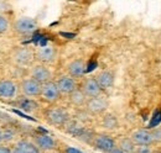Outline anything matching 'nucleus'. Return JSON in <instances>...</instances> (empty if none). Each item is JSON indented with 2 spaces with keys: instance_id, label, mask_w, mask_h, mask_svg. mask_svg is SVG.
<instances>
[{
  "instance_id": "f257e3e1",
  "label": "nucleus",
  "mask_w": 161,
  "mask_h": 153,
  "mask_svg": "<svg viewBox=\"0 0 161 153\" xmlns=\"http://www.w3.org/2000/svg\"><path fill=\"white\" fill-rule=\"evenodd\" d=\"M45 119L50 125L62 127L69 121V114L64 108L52 106L45 111Z\"/></svg>"
},
{
  "instance_id": "f03ea898",
  "label": "nucleus",
  "mask_w": 161,
  "mask_h": 153,
  "mask_svg": "<svg viewBox=\"0 0 161 153\" xmlns=\"http://www.w3.org/2000/svg\"><path fill=\"white\" fill-rule=\"evenodd\" d=\"M19 83H16L13 79H0V100L13 103L15 99L19 98Z\"/></svg>"
},
{
  "instance_id": "7ed1b4c3",
  "label": "nucleus",
  "mask_w": 161,
  "mask_h": 153,
  "mask_svg": "<svg viewBox=\"0 0 161 153\" xmlns=\"http://www.w3.org/2000/svg\"><path fill=\"white\" fill-rule=\"evenodd\" d=\"M13 29L14 31L21 35V36H29V35H32L37 29H39V24L37 21L32 18H29V16H21L14 21L13 24Z\"/></svg>"
},
{
  "instance_id": "20e7f679",
  "label": "nucleus",
  "mask_w": 161,
  "mask_h": 153,
  "mask_svg": "<svg viewBox=\"0 0 161 153\" xmlns=\"http://www.w3.org/2000/svg\"><path fill=\"white\" fill-rule=\"evenodd\" d=\"M11 61L14 62V64L22 68L31 67L35 61V52L29 47H19L13 52Z\"/></svg>"
},
{
  "instance_id": "39448f33",
  "label": "nucleus",
  "mask_w": 161,
  "mask_h": 153,
  "mask_svg": "<svg viewBox=\"0 0 161 153\" xmlns=\"http://www.w3.org/2000/svg\"><path fill=\"white\" fill-rule=\"evenodd\" d=\"M92 146L103 153H109L114 147H115V140L109 136V135L105 134H97L93 136L92 138Z\"/></svg>"
},
{
  "instance_id": "423d86ee",
  "label": "nucleus",
  "mask_w": 161,
  "mask_h": 153,
  "mask_svg": "<svg viewBox=\"0 0 161 153\" xmlns=\"http://www.w3.org/2000/svg\"><path fill=\"white\" fill-rule=\"evenodd\" d=\"M40 98L45 103H48V104H55L56 101L60 100L61 93L58 88H57V85H56L55 80L47 82V83L41 85Z\"/></svg>"
},
{
  "instance_id": "0eeeda50",
  "label": "nucleus",
  "mask_w": 161,
  "mask_h": 153,
  "mask_svg": "<svg viewBox=\"0 0 161 153\" xmlns=\"http://www.w3.org/2000/svg\"><path fill=\"white\" fill-rule=\"evenodd\" d=\"M41 85L39 82H36L35 79H32L31 76L29 78H25L22 79L19 84V88H20V93L22 94V96H26V98H36V96H40L41 93Z\"/></svg>"
},
{
  "instance_id": "6e6552de",
  "label": "nucleus",
  "mask_w": 161,
  "mask_h": 153,
  "mask_svg": "<svg viewBox=\"0 0 161 153\" xmlns=\"http://www.w3.org/2000/svg\"><path fill=\"white\" fill-rule=\"evenodd\" d=\"M57 48L51 45L41 46L35 52V58L39 61V63L42 64H51L57 59Z\"/></svg>"
},
{
  "instance_id": "1a4fd4ad",
  "label": "nucleus",
  "mask_w": 161,
  "mask_h": 153,
  "mask_svg": "<svg viewBox=\"0 0 161 153\" xmlns=\"http://www.w3.org/2000/svg\"><path fill=\"white\" fill-rule=\"evenodd\" d=\"M86 110L92 115H102L104 114L109 106V103L108 100L104 98L103 95L96 96V98H91V99H87V103H86Z\"/></svg>"
},
{
  "instance_id": "9d476101",
  "label": "nucleus",
  "mask_w": 161,
  "mask_h": 153,
  "mask_svg": "<svg viewBox=\"0 0 161 153\" xmlns=\"http://www.w3.org/2000/svg\"><path fill=\"white\" fill-rule=\"evenodd\" d=\"M30 76L36 82H39L40 84H45L52 80V72L46 64L36 63L32 64L30 68Z\"/></svg>"
},
{
  "instance_id": "9b49d317",
  "label": "nucleus",
  "mask_w": 161,
  "mask_h": 153,
  "mask_svg": "<svg viewBox=\"0 0 161 153\" xmlns=\"http://www.w3.org/2000/svg\"><path fill=\"white\" fill-rule=\"evenodd\" d=\"M80 92L86 95L87 99H91V98H96V96L102 95L103 90L101 89L98 82L96 80L94 76H88V78H84L82 80L80 85Z\"/></svg>"
},
{
  "instance_id": "f8f14e48",
  "label": "nucleus",
  "mask_w": 161,
  "mask_h": 153,
  "mask_svg": "<svg viewBox=\"0 0 161 153\" xmlns=\"http://www.w3.org/2000/svg\"><path fill=\"white\" fill-rule=\"evenodd\" d=\"M130 140L134 142L136 147H150L151 145H154L151 131L147 129L134 130L130 135Z\"/></svg>"
},
{
  "instance_id": "ddd939ff",
  "label": "nucleus",
  "mask_w": 161,
  "mask_h": 153,
  "mask_svg": "<svg viewBox=\"0 0 161 153\" xmlns=\"http://www.w3.org/2000/svg\"><path fill=\"white\" fill-rule=\"evenodd\" d=\"M36 147L40 150L41 152H51V151H55L56 150V140L51 136V135L47 134H41V135H36L34 137V141H32Z\"/></svg>"
},
{
  "instance_id": "4468645a",
  "label": "nucleus",
  "mask_w": 161,
  "mask_h": 153,
  "mask_svg": "<svg viewBox=\"0 0 161 153\" xmlns=\"http://www.w3.org/2000/svg\"><path fill=\"white\" fill-rule=\"evenodd\" d=\"M56 85L60 90L61 95H69L72 92H75L78 88L77 80L68 74L61 76L57 80H56Z\"/></svg>"
},
{
  "instance_id": "2eb2a0df",
  "label": "nucleus",
  "mask_w": 161,
  "mask_h": 153,
  "mask_svg": "<svg viewBox=\"0 0 161 153\" xmlns=\"http://www.w3.org/2000/svg\"><path fill=\"white\" fill-rule=\"evenodd\" d=\"M13 105L16 106L18 109H20L24 113H35L39 109V103L35 99L31 98H26V96H19L18 99H15L13 101Z\"/></svg>"
},
{
  "instance_id": "dca6fc26",
  "label": "nucleus",
  "mask_w": 161,
  "mask_h": 153,
  "mask_svg": "<svg viewBox=\"0 0 161 153\" xmlns=\"http://www.w3.org/2000/svg\"><path fill=\"white\" fill-rule=\"evenodd\" d=\"M86 62L82 59V58H77V59H73L72 62L68 63L67 66V73L68 76L75 78L76 80L78 78H82L86 73Z\"/></svg>"
},
{
  "instance_id": "f3484780",
  "label": "nucleus",
  "mask_w": 161,
  "mask_h": 153,
  "mask_svg": "<svg viewBox=\"0 0 161 153\" xmlns=\"http://www.w3.org/2000/svg\"><path fill=\"white\" fill-rule=\"evenodd\" d=\"M11 153H42L32 141L20 140L11 148Z\"/></svg>"
},
{
  "instance_id": "a211bd4d",
  "label": "nucleus",
  "mask_w": 161,
  "mask_h": 153,
  "mask_svg": "<svg viewBox=\"0 0 161 153\" xmlns=\"http://www.w3.org/2000/svg\"><path fill=\"white\" fill-rule=\"evenodd\" d=\"M94 78L98 82L102 90H107V89L112 88L113 84H114V79H115L114 78V73L110 72V71H102Z\"/></svg>"
},
{
  "instance_id": "6ab92c4d",
  "label": "nucleus",
  "mask_w": 161,
  "mask_h": 153,
  "mask_svg": "<svg viewBox=\"0 0 161 153\" xmlns=\"http://www.w3.org/2000/svg\"><path fill=\"white\" fill-rule=\"evenodd\" d=\"M115 146L118 148H120L121 151L125 153H134L136 146L134 145V142L130 140V137H121L118 140V142H115Z\"/></svg>"
},
{
  "instance_id": "aec40b11",
  "label": "nucleus",
  "mask_w": 161,
  "mask_h": 153,
  "mask_svg": "<svg viewBox=\"0 0 161 153\" xmlns=\"http://www.w3.org/2000/svg\"><path fill=\"white\" fill-rule=\"evenodd\" d=\"M69 103L72 104V105H75V106H83V105H86V103H87V98L86 95L80 92V88H77L75 92H72L69 95Z\"/></svg>"
},
{
  "instance_id": "412c9836",
  "label": "nucleus",
  "mask_w": 161,
  "mask_h": 153,
  "mask_svg": "<svg viewBox=\"0 0 161 153\" xmlns=\"http://www.w3.org/2000/svg\"><path fill=\"white\" fill-rule=\"evenodd\" d=\"M103 126H104L105 129H109V130L115 129V127L118 126V120H117V117L112 114L105 115V116L103 117Z\"/></svg>"
},
{
  "instance_id": "4be33fe9",
  "label": "nucleus",
  "mask_w": 161,
  "mask_h": 153,
  "mask_svg": "<svg viewBox=\"0 0 161 153\" xmlns=\"http://www.w3.org/2000/svg\"><path fill=\"white\" fill-rule=\"evenodd\" d=\"M10 29V21L5 15H0V35H4Z\"/></svg>"
},
{
  "instance_id": "5701e85b",
  "label": "nucleus",
  "mask_w": 161,
  "mask_h": 153,
  "mask_svg": "<svg viewBox=\"0 0 161 153\" xmlns=\"http://www.w3.org/2000/svg\"><path fill=\"white\" fill-rule=\"evenodd\" d=\"M150 131H151V136H153L154 143H160L161 142V126L155 127V129H153V130H150Z\"/></svg>"
},
{
  "instance_id": "b1692460",
  "label": "nucleus",
  "mask_w": 161,
  "mask_h": 153,
  "mask_svg": "<svg viewBox=\"0 0 161 153\" xmlns=\"http://www.w3.org/2000/svg\"><path fill=\"white\" fill-rule=\"evenodd\" d=\"M63 153H84L83 151H80L76 147H72V146H67L64 150H63Z\"/></svg>"
},
{
  "instance_id": "393cba45",
  "label": "nucleus",
  "mask_w": 161,
  "mask_h": 153,
  "mask_svg": "<svg viewBox=\"0 0 161 153\" xmlns=\"http://www.w3.org/2000/svg\"><path fill=\"white\" fill-rule=\"evenodd\" d=\"M134 153H153L150 147H136Z\"/></svg>"
},
{
  "instance_id": "a878e982",
  "label": "nucleus",
  "mask_w": 161,
  "mask_h": 153,
  "mask_svg": "<svg viewBox=\"0 0 161 153\" xmlns=\"http://www.w3.org/2000/svg\"><path fill=\"white\" fill-rule=\"evenodd\" d=\"M0 153H11V148L8 146H1L0 145Z\"/></svg>"
},
{
  "instance_id": "bb28decb",
  "label": "nucleus",
  "mask_w": 161,
  "mask_h": 153,
  "mask_svg": "<svg viewBox=\"0 0 161 153\" xmlns=\"http://www.w3.org/2000/svg\"><path fill=\"white\" fill-rule=\"evenodd\" d=\"M109 153H125V152H124V151H121L120 148H118V147L115 146V147H114V148H113Z\"/></svg>"
},
{
  "instance_id": "cd10ccee",
  "label": "nucleus",
  "mask_w": 161,
  "mask_h": 153,
  "mask_svg": "<svg viewBox=\"0 0 161 153\" xmlns=\"http://www.w3.org/2000/svg\"><path fill=\"white\" fill-rule=\"evenodd\" d=\"M1 142H3V131L0 130V145H1Z\"/></svg>"
},
{
  "instance_id": "c85d7f7f",
  "label": "nucleus",
  "mask_w": 161,
  "mask_h": 153,
  "mask_svg": "<svg viewBox=\"0 0 161 153\" xmlns=\"http://www.w3.org/2000/svg\"><path fill=\"white\" fill-rule=\"evenodd\" d=\"M47 153H60V152H57V151H51V152H47Z\"/></svg>"
}]
</instances>
